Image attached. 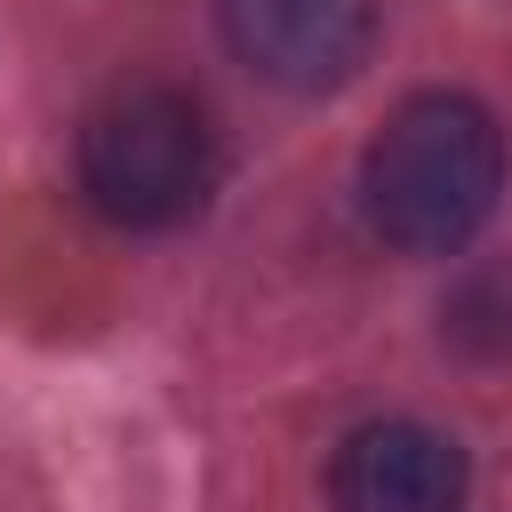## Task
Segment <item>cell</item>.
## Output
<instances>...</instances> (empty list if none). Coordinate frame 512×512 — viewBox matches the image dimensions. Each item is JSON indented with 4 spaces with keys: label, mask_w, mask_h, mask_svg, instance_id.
I'll list each match as a JSON object with an SVG mask.
<instances>
[{
    "label": "cell",
    "mask_w": 512,
    "mask_h": 512,
    "mask_svg": "<svg viewBox=\"0 0 512 512\" xmlns=\"http://www.w3.org/2000/svg\"><path fill=\"white\" fill-rule=\"evenodd\" d=\"M496 192H504V128L488 104L456 88L408 96L360 160V208L376 240L400 256L464 248L496 216Z\"/></svg>",
    "instance_id": "cell-1"
},
{
    "label": "cell",
    "mask_w": 512,
    "mask_h": 512,
    "mask_svg": "<svg viewBox=\"0 0 512 512\" xmlns=\"http://www.w3.org/2000/svg\"><path fill=\"white\" fill-rule=\"evenodd\" d=\"M80 192L128 232H168V224L200 216L216 192L208 112L168 80L112 88L80 128Z\"/></svg>",
    "instance_id": "cell-2"
},
{
    "label": "cell",
    "mask_w": 512,
    "mask_h": 512,
    "mask_svg": "<svg viewBox=\"0 0 512 512\" xmlns=\"http://www.w3.org/2000/svg\"><path fill=\"white\" fill-rule=\"evenodd\" d=\"M216 24L256 80L288 96H320L368 64L376 0H216Z\"/></svg>",
    "instance_id": "cell-3"
},
{
    "label": "cell",
    "mask_w": 512,
    "mask_h": 512,
    "mask_svg": "<svg viewBox=\"0 0 512 512\" xmlns=\"http://www.w3.org/2000/svg\"><path fill=\"white\" fill-rule=\"evenodd\" d=\"M336 512H464V448L416 416L360 424L328 464Z\"/></svg>",
    "instance_id": "cell-4"
}]
</instances>
